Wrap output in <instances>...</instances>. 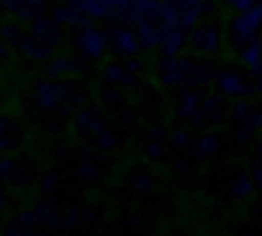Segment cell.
I'll list each match as a JSON object with an SVG mask.
<instances>
[{
	"label": "cell",
	"mask_w": 262,
	"mask_h": 236,
	"mask_svg": "<svg viewBox=\"0 0 262 236\" xmlns=\"http://www.w3.org/2000/svg\"><path fill=\"white\" fill-rule=\"evenodd\" d=\"M18 226H21V228H32V226H37V221H34V210L21 212V216H18Z\"/></svg>",
	"instance_id": "4316f807"
},
{
	"label": "cell",
	"mask_w": 262,
	"mask_h": 236,
	"mask_svg": "<svg viewBox=\"0 0 262 236\" xmlns=\"http://www.w3.org/2000/svg\"><path fill=\"white\" fill-rule=\"evenodd\" d=\"M0 55H6V39L0 37Z\"/></svg>",
	"instance_id": "8d00e7d4"
},
{
	"label": "cell",
	"mask_w": 262,
	"mask_h": 236,
	"mask_svg": "<svg viewBox=\"0 0 262 236\" xmlns=\"http://www.w3.org/2000/svg\"><path fill=\"white\" fill-rule=\"evenodd\" d=\"M79 176H81V179H86V181L97 179V165H95L92 160H84V163H79Z\"/></svg>",
	"instance_id": "603a6c76"
},
{
	"label": "cell",
	"mask_w": 262,
	"mask_h": 236,
	"mask_svg": "<svg viewBox=\"0 0 262 236\" xmlns=\"http://www.w3.org/2000/svg\"><path fill=\"white\" fill-rule=\"evenodd\" d=\"M137 189L144 195V191H149V189H152V181H149L147 176H142V179H137Z\"/></svg>",
	"instance_id": "836d02e7"
},
{
	"label": "cell",
	"mask_w": 262,
	"mask_h": 236,
	"mask_svg": "<svg viewBox=\"0 0 262 236\" xmlns=\"http://www.w3.org/2000/svg\"><path fill=\"white\" fill-rule=\"evenodd\" d=\"M152 18L158 21L163 29H170V27H179V13H176V3H168V0H160Z\"/></svg>",
	"instance_id": "7c38bea8"
},
{
	"label": "cell",
	"mask_w": 262,
	"mask_h": 236,
	"mask_svg": "<svg viewBox=\"0 0 262 236\" xmlns=\"http://www.w3.org/2000/svg\"><path fill=\"white\" fill-rule=\"evenodd\" d=\"M233 116H236V118H244V121H247V118L252 116V108H249L247 102H236V105H233Z\"/></svg>",
	"instance_id": "83f0119b"
},
{
	"label": "cell",
	"mask_w": 262,
	"mask_h": 236,
	"mask_svg": "<svg viewBox=\"0 0 262 236\" xmlns=\"http://www.w3.org/2000/svg\"><path fill=\"white\" fill-rule=\"evenodd\" d=\"M97 142H100L102 147H107V149L116 147V137H113V134H107V132H97Z\"/></svg>",
	"instance_id": "f546056e"
},
{
	"label": "cell",
	"mask_w": 262,
	"mask_h": 236,
	"mask_svg": "<svg viewBox=\"0 0 262 236\" xmlns=\"http://www.w3.org/2000/svg\"><path fill=\"white\" fill-rule=\"evenodd\" d=\"M3 37H6V39H16V37H18L16 27H3Z\"/></svg>",
	"instance_id": "e575fe53"
},
{
	"label": "cell",
	"mask_w": 262,
	"mask_h": 236,
	"mask_svg": "<svg viewBox=\"0 0 262 236\" xmlns=\"http://www.w3.org/2000/svg\"><path fill=\"white\" fill-rule=\"evenodd\" d=\"M0 6L21 18H34V16L45 13V3L42 0H0Z\"/></svg>",
	"instance_id": "5b68a950"
},
{
	"label": "cell",
	"mask_w": 262,
	"mask_h": 236,
	"mask_svg": "<svg viewBox=\"0 0 262 236\" xmlns=\"http://www.w3.org/2000/svg\"><path fill=\"white\" fill-rule=\"evenodd\" d=\"M259 24H262V8L254 3V6H249L247 11H238V16L233 18V32H236L238 39L249 42V39L257 37Z\"/></svg>",
	"instance_id": "6da1fadb"
},
{
	"label": "cell",
	"mask_w": 262,
	"mask_h": 236,
	"mask_svg": "<svg viewBox=\"0 0 262 236\" xmlns=\"http://www.w3.org/2000/svg\"><path fill=\"white\" fill-rule=\"evenodd\" d=\"M6 205V195H3V191H0V207H3Z\"/></svg>",
	"instance_id": "74e56055"
},
{
	"label": "cell",
	"mask_w": 262,
	"mask_h": 236,
	"mask_svg": "<svg viewBox=\"0 0 262 236\" xmlns=\"http://www.w3.org/2000/svg\"><path fill=\"white\" fill-rule=\"evenodd\" d=\"M18 45H21V50H24V55H29V58H34V60H48L50 58V50H48V45H42V42L37 39V37H18Z\"/></svg>",
	"instance_id": "5bb4252c"
},
{
	"label": "cell",
	"mask_w": 262,
	"mask_h": 236,
	"mask_svg": "<svg viewBox=\"0 0 262 236\" xmlns=\"http://www.w3.org/2000/svg\"><path fill=\"white\" fill-rule=\"evenodd\" d=\"M81 13L76 11V6L74 3H63V6H58L55 11H53V21L60 27V24H71V27H76V24H81Z\"/></svg>",
	"instance_id": "9a60e30c"
},
{
	"label": "cell",
	"mask_w": 262,
	"mask_h": 236,
	"mask_svg": "<svg viewBox=\"0 0 262 236\" xmlns=\"http://www.w3.org/2000/svg\"><path fill=\"white\" fill-rule=\"evenodd\" d=\"M13 170H16V163L11 158H0V179L13 176Z\"/></svg>",
	"instance_id": "d4e9b609"
},
{
	"label": "cell",
	"mask_w": 262,
	"mask_h": 236,
	"mask_svg": "<svg viewBox=\"0 0 262 236\" xmlns=\"http://www.w3.org/2000/svg\"><path fill=\"white\" fill-rule=\"evenodd\" d=\"M113 50L118 53V55H126V58H131L137 50H139V42H137V34L131 32V29H118L116 34H113Z\"/></svg>",
	"instance_id": "9c48e42d"
},
{
	"label": "cell",
	"mask_w": 262,
	"mask_h": 236,
	"mask_svg": "<svg viewBox=\"0 0 262 236\" xmlns=\"http://www.w3.org/2000/svg\"><path fill=\"white\" fill-rule=\"evenodd\" d=\"M79 123H81V126H86V128H90V132H95V134H97V132H102L100 118H95L92 113H86V111H84V113H79Z\"/></svg>",
	"instance_id": "7402d4cb"
},
{
	"label": "cell",
	"mask_w": 262,
	"mask_h": 236,
	"mask_svg": "<svg viewBox=\"0 0 262 236\" xmlns=\"http://www.w3.org/2000/svg\"><path fill=\"white\" fill-rule=\"evenodd\" d=\"M170 142H173V147H189V142H191V139H189V134H186V132H176Z\"/></svg>",
	"instance_id": "4dcf8cb0"
},
{
	"label": "cell",
	"mask_w": 262,
	"mask_h": 236,
	"mask_svg": "<svg viewBox=\"0 0 262 236\" xmlns=\"http://www.w3.org/2000/svg\"><path fill=\"white\" fill-rule=\"evenodd\" d=\"M137 42L139 45H144V48H158L160 45V37H163V27L158 24L155 18H142V21H137Z\"/></svg>",
	"instance_id": "3957f363"
},
{
	"label": "cell",
	"mask_w": 262,
	"mask_h": 236,
	"mask_svg": "<svg viewBox=\"0 0 262 236\" xmlns=\"http://www.w3.org/2000/svg\"><path fill=\"white\" fill-rule=\"evenodd\" d=\"M217 87H221L223 95H231V97H238V95H244L249 87H247V81L233 74V71H223L221 76H217Z\"/></svg>",
	"instance_id": "8fae6325"
},
{
	"label": "cell",
	"mask_w": 262,
	"mask_h": 236,
	"mask_svg": "<svg viewBox=\"0 0 262 236\" xmlns=\"http://www.w3.org/2000/svg\"><path fill=\"white\" fill-rule=\"evenodd\" d=\"M186 69H189L186 60H179L176 55H170V60L165 63V71H163V81L165 84H184Z\"/></svg>",
	"instance_id": "4fadbf2b"
},
{
	"label": "cell",
	"mask_w": 262,
	"mask_h": 236,
	"mask_svg": "<svg viewBox=\"0 0 262 236\" xmlns=\"http://www.w3.org/2000/svg\"><path fill=\"white\" fill-rule=\"evenodd\" d=\"M242 60H244V66H247L254 76H259V42H257V39H249V45H244Z\"/></svg>",
	"instance_id": "2e32d148"
},
{
	"label": "cell",
	"mask_w": 262,
	"mask_h": 236,
	"mask_svg": "<svg viewBox=\"0 0 262 236\" xmlns=\"http://www.w3.org/2000/svg\"><path fill=\"white\" fill-rule=\"evenodd\" d=\"M254 191V181L249 179V176H238L233 184H231V195L236 197V200H244V197H249Z\"/></svg>",
	"instance_id": "ac0fdd59"
},
{
	"label": "cell",
	"mask_w": 262,
	"mask_h": 236,
	"mask_svg": "<svg viewBox=\"0 0 262 236\" xmlns=\"http://www.w3.org/2000/svg\"><path fill=\"white\" fill-rule=\"evenodd\" d=\"M71 69H74V60H69V58H55L53 66H50L53 74H69Z\"/></svg>",
	"instance_id": "cb8c5ba5"
},
{
	"label": "cell",
	"mask_w": 262,
	"mask_h": 236,
	"mask_svg": "<svg viewBox=\"0 0 262 236\" xmlns=\"http://www.w3.org/2000/svg\"><path fill=\"white\" fill-rule=\"evenodd\" d=\"M63 100H66V90L58 87V84H42V87L37 90V102L45 111H55Z\"/></svg>",
	"instance_id": "52a82bcc"
},
{
	"label": "cell",
	"mask_w": 262,
	"mask_h": 236,
	"mask_svg": "<svg viewBox=\"0 0 262 236\" xmlns=\"http://www.w3.org/2000/svg\"><path fill=\"white\" fill-rule=\"evenodd\" d=\"M105 79L107 81H121V84L131 81V76L126 74V66H111V69L105 71Z\"/></svg>",
	"instance_id": "44dd1931"
},
{
	"label": "cell",
	"mask_w": 262,
	"mask_h": 236,
	"mask_svg": "<svg viewBox=\"0 0 262 236\" xmlns=\"http://www.w3.org/2000/svg\"><path fill=\"white\" fill-rule=\"evenodd\" d=\"M76 45H79V50H81L84 55L97 58V55H102L105 48H107V34L100 32V29H95V27H84V29L79 32V37H76Z\"/></svg>",
	"instance_id": "7a4b0ae2"
},
{
	"label": "cell",
	"mask_w": 262,
	"mask_h": 236,
	"mask_svg": "<svg viewBox=\"0 0 262 236\" xmlns=\"http://www.w3.org/2000/svg\"><path fill=\"white\" fill-rule=\"evenodd\" d=\"M144 153H147L149 158H160V155H163V142H147Z\"/></svg>",
	"instance_id": "f1b7e54d"
},
{
	"label": "cell",
	"mask_w": 262,
	"mask_h": 236,
	"mask_svg": "<svg viewBox=\"0 0 262 236\" xmlns=\"http://www.w3.org/2000/svg\"><path fill=\"white\" fill-rule=\"evenodd\" d=\"M32 37H37L42 45H53V42H58L60 32H58V24L53 18H42V16H34L32 21Z\"/></svg>",
	"instance_id": "8992f818"
},
{
	"label": "cell",
	"mask_w": 262,
	"mask_h": 236,
	"mask_svg": "<svg viewBox=\"0 0 262 236\" xmlns=\"http://www.w3.org/2000/svg\"><path fill=\"white\" fill-rule=\"evenodd\" d=\"M11 147V137H8V121L0 118V149H8Z\"/></svg>",
	"instance_id": "484cf974"
},
{
	"label": "cell",
	"mask_w": 262,
	"mask_h": 236,
	"mask_svg": "<svg viewBox=\"0 0 262 236\" xmlns=\"http://www.w3.org/2000/svg\"><path fill=\"white\" fill-rule=\"evenodd\" d=\"M34 221L42 223V226H55L58 223V212H55L53 205H42V207L34 210Z\"/></svg>",
	"instance_id": "d6986e66"
},
{
	"label": "cell",
	"mask_w": 262,
	"mask_h": 236,
	"mask_svg": "<svg viewBox=\"0 0 262 236\" xmlns=\"http://www.w3.org/2000/svg\"><path fill=\"white\" fill-rule=\"evenodd\" d=\"M42 186H45V189H55V186H58V174H45V179H42Z\"/></svg>",
	"instance_id": "d6a6232c"
},
{
	"label": "cell",
	"mask_w": 262,
	"mask_h": 236,
	"mask_svg": "<svg viewBox=\"0 0 262 236\" xmlns=\"http://www.w3.org/2000/svg\"><path fill=\"white\" fill-rule=\"evenodd\" d=\"M259 181H262V168L257 165V168H254V184H259Z\"/></svg>",
	"instance_id": "d590c367"
},
{
	"label": "cell",
	"mask_w": 262,
	"mask_h": 236,
	"mask_svg": "<svg viewBox=\"0 0 262 236\" xmlns=\"http://www.w3.org/2000/svg\"><path fill=\"white\" fill-rule=\"evenodd\" d=\"M176 13H179V27L189 29L194 24H200V18L205 13V3H202V0H179V3H176Z\"/></svg>",
	"instance_id": "277c9868"
},
{
	"label": "cell",
	"mask_w": 262,
	"mask_h": 236,
	"mask_svg": "<svg viewBox=\"0 0 262 236\" xmlns=\"http://www.w3.org/2000/svg\"><path fill=\"white\" fill-rule=\"evenodd\" d=\"M196 108H200V95L196 92H184L181 95V113L184 116H194Z\"/></svg>",
	"instance_id": "ffe728a7"
},
{
	"label": "cell",
	"mask_w": 262,
	"mask_h": 236,
	"mask_svg": "<svg viewBox=\"0 0 262 236\" xmlns=\"http://www.w3.org/2000/svg\"><path fill=\"white\" fill-rule=\"evenodd\" d=\"M215 149H217V139L210 137V134H202L200 139L194 142V153L200 155V158H210V155H215Z\"/></svg>",
	"instance_id": "e0dca14e"
},
{
	"label": "cell",
	"mask_w": 262,
	"mask_h": 236,
	"mask_svg": "<svg viewBox=\"0 0 262 236\" xmlns=\"http://www.w3.org/2000/svg\"><path fill=\"white\" fill-rule=\"evenodd\" d=\"M191 45H194L196 50H202V53L217 50V29H215V27H200V29H194Z\"/></svg>",
	"instance_id": "30bf717a"
},
{
	"label": "cell",
	"mask_w": 262,
	"mask_h": 236,
	"mask_svg": "<svg viewBox=\"0 0 262 236\" xmlns=\"http://www.w3.org/2000/svg\"><path fill=\"white\" fill-rule=\"evenodd\" d=\"M254 3H257V0H231L228 6H231V8H236V11H247V8H249V6H254Z\"/></svg>",
	"instance_id": "1f68e13d"
},
{
	"label": "cell",
	"mask_w": 262,
	"mask_h": 236,
	"mask_svg": "<svg viewBox=\"0 0 262 236\" xmlns=\"http://www.w3.org/2000/svg\"><path fill=\"white\" fill-rule=\"evenodd\" d=\"M186 42V34H184V27H170V29H163V37H160V48L163 53L170 58V55H179V50L184 48Z\"/></svg>",
	"instance_id": "ba28073f"
}]
</instances>
